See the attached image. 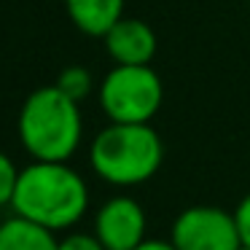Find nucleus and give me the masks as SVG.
I'll list each match as a JSON object with an SVG mask.
<instances>
[{"instance_id":"11","label":"nucleus","mask_w":250,"mask_h":250,"mask_svg":"<svg viewBox=\"0 0 250 250\" xmlns=\"http://www.w3.org/2000/svg\"><path fill=\"white\" fill-rule=\"evenodd\" d=\"M19 183V169L8 153L0 151V207H6L14 202V191Z\"/></svg>"},{"instance_id":"4","label":"nucleus","mask_w":250,"mask_h":250,"mask_svg":"<svg viewBox=\"0 0 250 250\" xmlns=\"http://www.w3.org/2000/svg\"><path fill=\"white\" fill-rule=\"evenodd\" d=\"M100 108L113 124H151L164 86L151 65H116L100 83Z\"/></svg>"},{"instance_id":"10","label":"nucleus","mask_w":250,"mask_h":250,"mask_svg":"<svg viewBox=\"0 0 250 250\" xmlns=\"http://www.w3.org/2000/svg\"><path fill=\"white\" fill-rule=\"evenodd\" d=\"M57 86H60L62 92L67 94V97H73L76 103H81L83 97H89L94 81H92V73H89L86 67L70 65V67H65V70L60 73V78H57Z\"/></svg>"},{"instance_id":"15","label":"nucleus","mask_w":250,"mask_h":250,"mask_svg":"<svg viewBox=\"0 0 250 250\" xmlns=\"http://www.w3.org/2000/svg\"><path fill=\"white\" fill-rule=\"evenodd\" d=\"M239 250H250V245H242V248H239Z\"/></svg>"},{"instance_id":"6","label":"nucleus","mask_w":250,"mask_h":250,"mask_svg":"<svg viewBox=\"0 0 250 250\" xmlns=\"http://www.w3.org/2000/svg\"><path fill=\"white\" fill-rule=\"evenodd\" d=\"M94 234L105 250H135L146 239V210L132 196H113L94 215Z\"/></svg>"},{"instance_id":"12","label":"nucleus","mask_w":250,"mask_h":250,"mask_svg":"<svg viewBox=\"0 0 250 250\" xmlns=\"http://www.w3.org/2000/svg\"><path fill=\"white\" fill-rule=\"evenodd\" d=\"M57 250H105V245L97 239V234L73 231V234L60 239V248Z\"/></svg>"},{"instance_id":"8","label":"nucleus","mask_w":250,"mask_h":250,"mask_svg":"<svg viewBox=\"0 0 250 250\" xmlns=\"http://www.w3.org/2000/svg\"><path fill=\"white\" fill-rule=\"evenodd\" d=\"M67 17L92 38H105L110 27L124 17V0H65Z\"/></svg>"},{"instance_id":"7","label":"nucleus","mask_w":250,"mask_h":250,"mask_svg":"<svg viewBox=\"0 0 250 250\" xmlns=\"http://www.w3.org/2000/svg\"><path fill=\"white\" fill-rule=\"evenodd\" d=\"M103 41L105 51L116 65H151L159 49L153 27L135 17H121Z\"/></svg>"},{"instance_id":"1","label":"nucleus","mask_w":250,"mask_h":250,"mask_svg":"<svg viewBox=\"0 0 250 250\" xmlns=\"http://www.w3.org/2000/svg\"><path fill=\"white\" fill-rule=\"evenodd\" d=\"M14 212L51 231L70 229L89 207L86 180L67 162H38L19 169V183L11 202Z\"/></svg>"},{"instance_id":"13","label":"nucleus","mask_w":250,"mask_h":250,"mask_svg":"<svg viewBox=\"0 0 250 250\" xmlns=\"http://www.w3.org/2000/svg\"><path fill=\"white\" fill-rule=\"evenodd\" d=\"M234 218H237L242 245H250V194H245V199L237 205V210H234Z\"/></svg>"},{"instance_id":"3","label":"nucleus","mask_w":250,"mask_h":250,"mask_svg":"<svg viewBox=\"0 0 250 250\" xmlns=\"http://www.w3.org/2000/svg\"><path fill=\"white\" fill-rule=\"evenodd\" d=\"M164 143L151 124H113L110 121L89 148L92 169L110 186H140L159 172Z\"/></svg>"},{"instance_id":"9","label":"nucleus","mask_w":250,"mask_h":250,"mask_svg":"<svg viewBox=\"0 0 250 250\" xmlns=\"http://www.w3.org/2000/svg\"><path fill=\"white\" fill-rule=\"evenodd\" d=\"M60 239L54 231L22 215L0 223V250H57Z\"/></svg>"},{"instance_id":"14","label":"nucleus","mask_w":250,"mask_h":250,"mask_svg":"<svg viewBox=\"0 0 250 250\" xmlns=\"http://www.w3.org/2000/svg\"><path fill=\"white\" fill-rule=\"evenodd\" d=\"M135 250H178L172 242H164V239H143Z\"/></svg>"},{"instance_id":"2","label":"nucleus","mask_w":250,"mask_h":250,"mask_svg":"<svg viewBox=\"0 0 250 250\" xmlns=\"http://www.w3.org/2000/svg\"><path fill=\"white\" fill-rule=\"evenodd\" d=\"M17 132L22 148L38 162H67L83 137L81 108L60 86H38L19 108Z\"/></svg>"},{"instance_id":"5","label":"nucleus","mask_w":250,"mask_h":250,"mask_svg":"<svg viewBox=\"0 0 250 250\" xmlns=\"http://www.w3.org/2000/svg\"><path fill=\"white\" fill-rule=\"evenodd\" d=\"M169 242L178 250H239L242 237L234 212L212 205L183 210L172 223Z\"/></svg>"}]
</instances>
